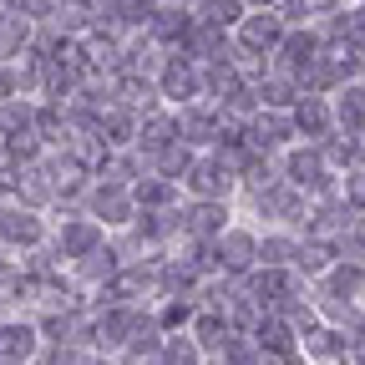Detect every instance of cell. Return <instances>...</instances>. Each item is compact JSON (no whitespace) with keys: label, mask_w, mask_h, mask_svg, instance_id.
<instances>
[{"label":"cell","mask_w":365,"mask_h":365,"mask_svg":"<svg viewBox=\"0 0 365 365\" xmlns=\"http://www.w3.org/2000/svg\"><path fill=\"white\" fill-rule=\"evenodd\" d=\"M193 319V304H168L163 309V325H188Z\"/></svg>","instance_id":"f1b7e54d"},{"label":"cell","mask_w":365,"mask_h":365,"mask_svg":"<svg viewBox=\"0 0 365 365\" xmlns=\"http://www.w3.org/2000/svg\"><path fill=\"white\" fill-rule=\"evenodd\" d=\"M76 274H81L86 284H102V289H107L117 274H122V264H117V254H112V249H97V254H86V259L76 264Z\"/></svg>","instance_id":"ac0fdd59"},{"label":"cell","mask_w":365,"mask_h":365,"mask_svg":"<svg viewBox=\"0 0 365 365\" xmlns=\"http://www.w3.org/2000/svg\"><path fill=\"white\" fill-rule=\"evenodd\" d=\"M289 132H294V122L289 117H254V127H249V153H269V148H284L289 143Z\"/></svg>","instance_id":"e0dca14e"},{"label":"cell","mask_w":365,"mask_h":365,"mask_svg":"<svg viewBox=\"0 0 365 365\" xmlns=\"http://www.w3.org/2000/svg\"><path fill=\"white\" fill-rule=\"evenodd\" d=\"M158 365H203V350H198L193 340L173 335V340H163V350H158Z\"/></svg>","instance_id":"44dd1931"},{"label":"cell","mask_w":365,"mask_h":365,"mask_svg":"<svg viewBox=\"0 0 365 365\" xmlns=\"http://www.w3.org/2000/svg\"><path fill=\"white\" fill-rule=\"evenodd\" d=\"M91 213H97V223H127L132 218V193L122 188V182H97L91 188Z\"/></svg>","instance_id":"8992f818"},{"label":"cell","mask_w":365,"mask_h":365,"mask_svg":"<svg viewBox=\"0 0 365 365\" xmlns=\"http://www.w3.org/2000/svg\"><path fill=\"white\" fill-rule=\"evenodd\" d=\"M213 254H218L228 269H234V274H244V269L259 259V239H254V234H244V228H223V239L213 244Z\"/></svg>","instance_id":"ba28073f"},{"label":"cell","mask_w":365,"mask_h":365,"mask_svg":"<svg viewBox=\"0 0 365 365\" xmlns=\"http://www.w3.org/2000/svg\"><path fill=\"white\" fill-rule=\"evenodd\" d=\"M0 365H11V360H0Z\"/></svg>","instance_id":"4dcf8cb0"},{"label":"cell","mask_w":365,"mask_h":365,"mask_svg":"<svg viewBox=\"0 0 365 365\" xmlns=\"http://www.w3.org/2000/svg\"><path fill=\"white\" fill-rule=\"evenodd\" d=\"M168 198H173V182L168 178H143L132 188V203H148V208H163Z\"/></svg>","instance_id":"603a6c76"},{"label":"cell","mask_w":365,"mask_h":365,"mask_svg":"<svg viewBox=\"0 0 365 365\" xmlns=\"http://www.w3.org/2000/svg\"><path fill=\"white\" fill-rule=\"evenodd\" d=\"M309 355H314L319 365H345V340H340L335 330H319V335L309 340Z\"/></svg>","instance_id":"7402d4cb"},{"label":"cell","mask_w":365,"mask_h":365,"mask_svg":"<svg viewBox=\"0 0 365 365\" xmlns=\"http://www.w3.org/2000/svg\"><path fill=\"white\" fill-rule=\"evenodd\" d=\"M345 208H365V173L345 178Z\"/></svg>","instance_id":"83f0119b"},{"label":"cell","mask_w":365,"mask_h":365,"mask_svg":"<svg viewBox=\"0 0 365 365\" xmlns=\"http://www.w3.org/2000/svg\"><path fill=\"white\" fill-rule=\"evenodd\" d=\"M102 365H107V360H102Z\"/></svg>","instance_id":"1f68e13d"},{"label":"cell","mask_w":365,"mask_h":365,"mask_svg":"<svg viewBox=\"0 0 365 365\" xmlns=\"http://www.w3.org/2000/svg\"><path fill=\"white\" fill-rule=\"evenodd\" d=\"M137 127H143V117H137V112L112 107V112L97 122V137H102V143H107V153H112V148H127V143H132V132H137Z\"/></svg>","instance_id":"7c38bea8"},{"label":"cell","mask_w":365,"mask_h":365,"mask_svg":"<svg viewBox=\"0 0 365 365\" xmlns=\"http://www.w3.org/2000/svg\"><path fill=\"white\" fill-rule=\"evenodd\" d=\"M244 6H264V0H244ZM269 6H274V0H269Z\"/></svg>","instance_id":"f546056e"},{"label":"cell","mask_w":365,"mask_h":365,"mask_svg":"<svg viewBox=\"0 0 365 365\" xmlns=\"http://www.w3.org/2000/svg\"><path fill=\"white\" fill-rule=\"evenodd\" d=\"M11 137H36V107L21 97L0 102V143H11Z\"/></svg>","instance_id":"8fae6325"},{"label":"cell","mask_w":365,"mask_h":365,"mask_svg":"<svg viewBox=\"0 0 365 365\" xmlns=\"http://www.w3.org/2000/svg\"><path fill=\"white\" fill-rule=\"evenodd\" d=\"M218 127H223V117H213L203 107H188L178 117V143H218Z\"/></svg>","instance_id":"4fadbf2b"},{"label":"cell","mask_w":365,"mask_h":365,"mask_svg":"<svg viewBox=\"0 0 365 365\" xmlns=\"http://www.w3.org/2000/svg\"><path fill=\"white\" fill-rule=\"evenodd\" d=\"M289 182L294 188H330V173H325V153H289Z\"/></svg>","instance_id":"30bf717a"},{"label":"cell","mask_w":365,"mask_h":365,"mask_svg":"<svg viewBox=\"0 0 365 365\" xmlns=\"http://www.w3.org/2000/svg\"><path fill=\"white\" fill-rule=\"evenodd\" d=\"M279 41H284V21L274 16V11H254V16H244V26H239V56H259V51H279Z\"/></svg>","instance_id":"277c9868"},{"label":"cell","mask_w":365,"mask_h":365,"mask_svg":"<svg viewBox=\"0 0 365 365\" xmlns=\"http://www.w3.org/2000/svg\"><path fill=\"white\" fill-rule=\"evenodd\" d=\"M158 97H168L173 107H193L203 97V71L188 51H173L158 71Z\"/></svg>","instance_id":"6da1fadb"},{"label":"cell","mask_w":365,"mask_h":365,"mask_svg":"<svg viewBox=\"0 0 365 365\" xmlns=\"http://www.w3.org/2000/svg\"><path fill=\"white\" fill-rule=\"evenodd\" d=\"M193 345L198 350H228V345H234V330H228V319L218 309H208V314L193 319Z\"/></svg>","instance_id":"9a60e30c"},{"label":"cell","mask_w":365,"mask_h":365,"mask_svg":"<svg viewBox=\"0 0 365 365\" xmlns=\"http://www.w3.org/2000/svg\"><path fill=\"white\" fill-rule=\"evenodd\" d=\"M56 249H61V259L81 264L86 254L102 249V223H97V218H61V228H56Z\"/></svg>","instance_id":"3957f363"},{"label":"cell","mask_w":365,"mask_h":365,"mask_svg":"<svg viewBox=\"0 0 365 365\" xmlns=\"http://www.w3.org/2000/svg\"><path fill=\"white\" fill-rule=\"evenodd\" d=\"M228 213H223V203H193L188 213H178V228L182 234H193V239H223V223Z\"/></svg>","instance_id":"52a82bcc"},{"label":"cell","mask_w":365,"mask_h":365,"mask_svg":"<svg viewBox=\"0 0 365 365\" xmlns=\"http://www.w3.org/2000/svg\"><path fill=\"white\" fill-rule=\"evenodd\" d=\"M41 345V330L36 325H16V319H6L0 325V360H11V365H26Z\"/></svg>","instance_id":"9c48e42d"},{"label":"cell","mask_w":365,"mask_h":365,"mask_svg":"<svg viewBox=\"0 0 365 365\" xmlns=\"http://www.w3.org/2000/svg\"><path fill=\"white\" fill-rule=\"evenodd\" d=\"M132 319L137 314H127V309H117V304H107V314L91 325V340H97L102 350H112V345H127V335H132Z\"/></svg>","instance_id":"5bb4252c"},{"label":"cell","mask_w":365,"mask_h":365,"mask_svg":"<svg viewBox=\"0 0 365 365\" xmlns=\"http://www.w3.org/2000/svg\"><path fill=\"white\" fill-rule=\"evenodd\" d=\"M335 117L345 122V132H365V86L340 91V107H335Z\"/></svg>","instance_id":"ffe728a7"},{"label":"cell","mask_w":365,"mask_h":365,"mask_svg":"<svg viewBox=\"0 0 365 365\" xmlns=\"http://www.w3.org/2000/svg\"><path fill=\"white\" fill-rule=\"evenodd\" d=\"M182 182H188V193H193L198 203H223V193L234 188V173H228L218 158H198Z\"/></svg>","instance_id":"5b68a950"},{"label":"cell","mask_w":365,"mask_h":365,"mask_svg":"<svg viewBox=\"0 0 365 365\" xmlns=\"http://www.w3.org/2000/svg\"><path fill=\"white\" fill-rule=\"evenodd\" d=\"M294 127H299V132H309V137H325V132H330V112H325V102L304 97V102L294 107Z\"/></svg>","instance_id":"d6986e66"},{"label":"cell","mask_w":365,"mask_h":365,"mask_svg":"<svg viewBox=\"0 0 365 365\" xmlns=\"http://www.w3.org/2000/svg\"><path fill=\"white\" fill-rule=\"evenodd\" d=\"M41 365H91V360H86L76 345H51V350L41 355Z\"/></svg>","instance_id":"484cf974"},{"label":"cell","mask_w":365,"mask_h":365,"mask_svg":"<svg viewBox=\"0 0 365 365\" xmlns=\"http://www.w3.org/2000/svg\"><path fill=\"white\" fill-rule=\"evenodd\" d=\"M11 97H21V71L11 61H0V102H11Z\"/></svg>","instance_id":"4316f807"},{"label":"cell","mask_w":365,"mask_h":365,"mask_svg":"<svg viewBox=\"0 0 365 365\" xmlns=\"http://www.w3.org/2000/svg\"><path fill=\"white\" fill-rule=\"evenodd\" d=\"M0 244H11V249H41V244H46L41 213H36V208H21V203L0 208Z\"/></svg>","instance_id":"7a4b0ae2"},{"label":"cell","mask_w":365,"mask_h":365,"mask_svg":"<svg viewBox=\"0 0 365 365\" xmlns=\"http://www.w3.org/2000/svg\"><path fill=\"white\" fill-rule=\"evenodd\" d=\"M294 264L309 269V274H319V269L330 264V249H325V244H294Z\"/></svg>","instance_id":"cb8c5ba5"},{"label":"cell","mask_w":365,"mask_h":365,"mask_svg":"<svg viewBox=\"0 0 365 365\" xmlns=\"http://www.w3.org/2000/svg\"><path fill=\"white\" fill-rule=\"evenodd\" d=\"M249 16L244 0H198V21L203 26H218V31H239Z\"/></svg>","instance_id":"2e32d148"},{"label":"cell","mask_w":365,"mask_h":365,"mask_svg":"<svg viewBox=\"0 0 365 365\" xmlns=\"http://www.w3.org/2000/svg\"><path fill=\"white\" fill-rule=\"evenodd\" d=\"M259 102L264 107H289V81H259Z\"/></svg>","instance_id":"d4e9b609"}]
</instances>
